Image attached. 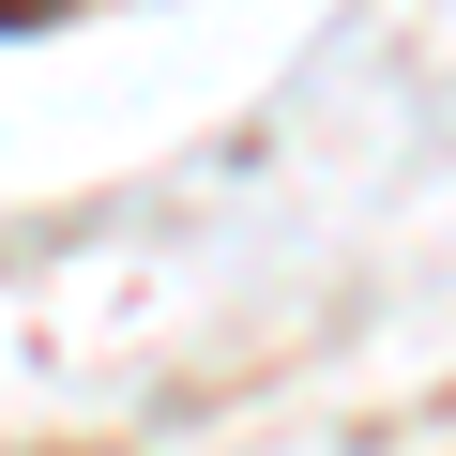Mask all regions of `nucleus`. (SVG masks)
Segmentation results:
<instances>
[{
  "instance_id": "obj_1",
  "label": "nucleus",
  "mask_w": 456,
  "mask_h": 456,
  "mask_svg": "<svg viewBox=\"0 0 456 456\" xmlns=\"http://www.w3.org/2000/svg\"><path fill=\"white\" fill-rule=\"evenodd\" d=\"M46 16H77V0H0V31H46Z\"/></svg>"
}]
</instances>
